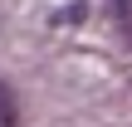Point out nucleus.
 I'll list each match as a JSON object with an SVG mask.
<instances>
[{"instance_id":"f03ea898","label":"nucleus","mask_w":132,"mask_h":127,"mask_svg":"<svg viewBox=\"0 0 132 127\" xmlns=\"http://www.w3.org/2000/svg\"><path fill=\"white\" fill-rule=\"evenodd\" d=\"M0 127H15V98L5 83H0Z\"/></svg>"},{"instance_id":"f257e3e1","label":"nucleus","mask_w":132,"mask_h":127,"mask_svg":"<svg viewBox=\"0 0 132 127\" xmlns=\"http://www.w3.org/2000/svg\"><path fill=\"white\" fill-rule=\"evenodd\" d=\"M108 10H113V20L122 24V34H127V44H132V0H108Z\"/></svg>"}]
</instances>
